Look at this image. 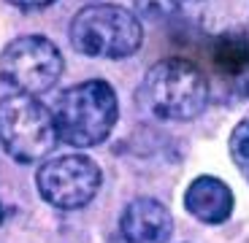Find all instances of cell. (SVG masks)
<instances>
[{
    "label": "cell",
    "mask_w": 249,
    "mask_h": 243,
    "mask_svg": "<svg viewBox=\"0 0 249 243\" xmlns=\"http://www.w3.org/2000/svg\"><path fill=\"white\" fill-rule=\"evenodd\" d=\"M138 106L160 122H190L200 116L212 100L209 76L190 60L171 57L155 63L138 87Z\"/></svg>",
    "instance_id": "6da1fadb"
},
{
    "label": "cell",
    "mask_w": 249,
    "mask_h": 243,
    "mask_svg": "<svg viewBox=\"0 0 249 243\" xmlns=\"http://www.w3.org/2000/svg\"><path fill=\"white\" fill-rule=\"evenodd\" d=\"M52 116L57 138L79 149H89L111 135L119 116V103L108 81L92 79L65 89L57 97Z\"/></svg>",
    "instance_id": "7a4b0ae2"
},
{
    "label": "cell",
    "mask_w": 249,
    "mask_h": 243,
    "mask_svg": "<svg viewBox=\"0 0 249 243\" xmlns=\"http://www.w3.org/2000/svg\"><path fill=\"white\" fill-rule=\"evenodd\" d=\"M143 27L138 16L124 6L95 3L84 6L71 19V44L84 57L122 60L141 49Z\"/></svg>",
    "instance_id": "3957f363"
},
{
    "label": "cell",
    "mask_w": 249,
    "mask_h": 243,
    "mask_svg": "<svg viewBox=\"0 0 249 243\" xmlns=\"http://www.w3.org/2000/svg\"><path fill=\"white\" fill-rule=\"evenodd\" d=\"M57 127L52 111L33 95L0 97V144L17 162H36L57 146Z\"/></svg>",
    "instance_id": "277c9868"
},
{
    "label": "cell",
    "mask_w": 249,
    "mask_h": 243,
    "mask_svg": "<svg viewBox=\"0 0 249 243\" xmlns=\"http://www.w3.org/2000/svg\"><path fill=\"white\" fill-rule=\"evenodd\" d=\"M62 54L44 35H19L0 54V81L22 95L49 92L62 76Z\"/></svg>",
    "instance_id": "5b68a950"
},
{
    "label": "cell",
    "mask_w": 249,
    "mask_h": 243,
    "mask_svg": "<svg viewBox=\"0 0 249 243\" xmlns=\"http://www.w3.org/2000/svg\"><path fill=\"white\" fill-rule=\"evenodd\" d=\"M100 181H103V173L98 162L84 154H62L46 160L36 176L41 197L62 211L89 206L100 189Z\"/></svg>",
    "instance_id": "8992f818"
},
{
    "label": "cell",
    "mask_w": 249,
    "mask_h": 243,
    "mask_svg": "<svg viewBox=\"0 0 249 243\" xmlns=\"http://www.w3.org/2000/svg\"><path fill=\"white\" fill-rule=\"evenodd\" d=\"M209 63L214 73V84H209L212 95L228 103L249 100V32H219L209 46Z\"/></svg>",
    "instance_id": "52a82bcc"
},
{
    "label": "cell",
    "mask_w": 249,
    "mask_h": 243,
    "mask_svg": "<svg viewBox=\"0 0 249 243\" xmlns=\"http://www.w3.org/2000/svg\"><path fill=\"white\" fill-rule=\"evenodd\" d=\"M119 230L127 243H168L174 235V216L160 200L138 197L124 206Z\"/></svg>",
    "instance_id": "ba28073f"
},
{
    "label": "cell",
    "mask_w": 249,
    "mask_h": 243,
    "mask_svg": "<svg viewBox=\"0 0 249 243\" xmlns=\"http://www.w3.org/2000/svg\"><path fill=\"white\" fill-rule=\"evenodd\" d=\"M236 206L231 187L217 176H198L184 192V208L200 225H222Z\"/></svg>",
    "instance_id": "9c48e42d"
},
{
    "label": "cell",
    "mask_w": 249,
    "mask_h": 243,
    "mask_svg": "<svg viewBox=\"0 0 249 243\" xmlns=\"http://www.w3.org/2000/svg\"><path fill=\"white\" fill-rule=\"evenodd\" d=\"M133 3L136 11L149 22H165L171 16H179L190 6V0H133Z\"/></svg>",
    "instance_id": "30bf717a"
},
{
    "label": "cell",
    "mask_w": 249,
    "mask_h": 243,
    "mask_svg": "<svg viewBox=\"0 0 249 243\" xmlns=\"http://www.w3.org/2000/svg\"><path fill=\"white\" fill-rule=\"evenodd\" d=\"M231 157L236 162V168L241 170V176L249 181V119L238 122L236 130L231 135Z\"/></svg>",
    "instance_id": "8fae6325"
},
{
    "label": "cell",
    "mask_w": 249,
    "mask_h": 243,
    "mask_svg": "<svg viewBox=\"0 0 249 243\" xmlns=\"http://www.w3.org/2000/svg\"><path fill=\"white\" fill-rule=\"evenodd\" d=\"M6 3H11V6H17V8H46L49 3H54V0H6Z\"/></svg>",
    "instance_id": "7c38bea8"
},
{
    "label": "cell",
    "mask_w": 249,
    "mask_h": 243,
    "mask_svg": "<svg viewBox=\"0 0 249 243\" xmlns=\"http://www.w3.org/2000/svg\"><path fill=\"white\" fill-rule=\"evenodd\" d=\"M190 3H206V0H190Z\"/></svg>",
    "instance_id": "4fadbf2b"
},
{
    "label": "cell",
    "mask_w": 249,
    "mask_h": 243,
    "mask_svg": "<svg viewBox=\"0 0 249 243\" xmlns=\"http://www.w3.org/2000/svg\"><path fill=\"white\" fill-rule=\"evenodd\" d=\"M0 219H3V213H0Z\"/></svg>",
    "instance_id": "5bb4252c"
}]
</instances>
